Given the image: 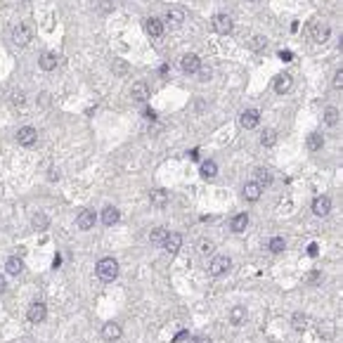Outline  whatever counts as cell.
<instances>
[{
  "label": "cell",
  "instance_id": "obj_1",
  "mask_svg": "<svg viewBox=\"0 0 343 343\" xmlns=\"http://www.w3.org/2000/svg\"><path fill=\"white\" fill-rule=\"evenodd\" d=\"M95 272H97V277H100L102 282H114L118 277V263L116 258H102V260H97V265H95Z\"/></svg>",
  "mask_w": 343,
  "mask_h": 343
},
{
  "label": "cell",
  "instance_id": "obj_2",
  "mask_svg": "<svg viewBox=\"0 0 343 343\" xmlns=\"http://www.w3.org/2000/svg\"><path fill=\"white\" fill-rule=\"evenodd\" d=\"M12 40H15V45L26 47L33 40V26L29 22H19V26H15V31H12Z\"/></svg>",
  "mask_w": 343,
  "mask_h": 343
},
{
  "label": "cell",
  "instance_id": "obj_3",
  "mask_svg": "<svg viewBox=\"0 0 343 343\" xmlns=\"http://www.w3.org/2000/svg\"><path fill=\"white\" fill-rule=\"evenodd\" d=\"M26 317H29V322H31V324H40V322H45V317H47V305L40 303V301L31 303V305H29V310H26Z\"/></svg>",
  "mask_w": 343,
  "mask_h": 343
},
{
  "label": "cell",
  "instance_id": "obj_4",
  "mask_svg": "<svg viewBox=\"0 0 343 343\" xmlns=\"http://www.w3.org/2000/svg\"><path fill=\"white\" fill-rule=\"evenodd\" d=\"M36 140H38V130L31 128V125H24V128L17 130V142H19L22 147H33Z\"/></svg>",
  "mask_w": 343,
  "mask_h": 343
},
{
  "label": "cell",
  "instance_id": "obj_5",
  "mask_svg": "<svg viewBox=\"0 0 343 343\" xmlns=\"http://www.w3.org/2000/svg\"><path fill=\"white\" fill-rule=\"evenodd\" d=\"M230 267H232V260H230V256H216L213 260H211L209 272L213 275V277H220V275H225Z\"/></svg>",
  "mask_w": 343,
  "mask_h": 343
},
{
  "label": "cell",
  "instance_id": "obj_6",
  "mask_svg": "<svg viewBox=\"0 0 343 343\" xmlns=\"http://www.w3.org/2000/svg\"><path fill=\"white\" fill-rule=\"evenodd\" d=\"M329 36H331V29H329L327 24H322V22H315L310 26V38L315 40V43H320V45H324L329 40Z\"/></svg>",
  "mask_w": 343,
  "mask_h": 343
},
{
  "label": "cell",
  "instance_id": "obj_7",
  "mask_svg": "<svg viewBox=\"0 0 343 343\" xmlns=\"http://www.w3.org/2000/svg\"><path fill=\"white\" fill-rule=\"evenodd\" d=\"M258 123H260V111L258 109H244L239 114V125L246 128V130H253Z\"/></svg>",
  "mask_w": 343,
  "mask_h": 343
},
{
  "label": "cell",
  "instance_id": "obj_8",
  "mask_svg": "<svg viewBox=\"0 0 343 343\" xmlns=\"http://www.w3.org/2000/svg\"><path fill=\"white\" fill-rule=\"evenodd\" d=\"M180 69L185 71V74H196V71L201 69V59H199V55H194V52L182 55V59H180Z\"/></svg>",
  "mask_w": 343,
  "mask_h": 343
},
{
  "label": "cell",
  "instance_id": "obj_9",
  "mask_svg": "<svg viewBox=\"0 0 343 343\" xmlns=\"http://www.w3.org/2000/svg\"><path fill=\"white\" fill-rule=\"evenodd\" d=\"M121 336H123V329H121L118 322H107V324L102 327V338H104V341L114 343V341H118Z\"/></svg>",
  "mask_w": 343,
  "mask_h": 343
},
{
  "label": "cell",
  "instance_id": "obj_10",
  "mask_svg": "<svg viewBox=\"0 0 343 343\" xmlns=\"http://www.w3.org/2000/svg\"><path fill=\"white\" fill-rule=\"evenodd\" d=\"M76 225H78V230H83V232L93 230V227H95V211L83 209V211H81V213L76 216Z\"/></svg>",
  "mask_w": 343,
  "mask_h": 343
},
{
  "label": "cell",
  "instance_id": "obj_11",
  "mask_svg": "<svg viewBox=\"0 0 343 343\" xmlns=\"http://www.w3.org/2000/svg\"><path fill=\"white\" fill-rule=\"evenodd\" d=\"M130 97H133L135 102H140V104L149 102V97H152V93H149V86H147V83H142V81L133 83V88H130Z\"/></svg>",
  "mask_w": 343,
  "mask_h": 343
},
{
  "label": "cell",
  "instance_id": "obj_12",
  "mask_svg": "<svg viewBox=\"0 0 343 343\" xmlns=\"http://www.w3.org/2000/svg\"><path fill=\"white\" fill-rule=\"evenodd\" d=\"M161 246H164L166 253L175 256V253L180 251V246H182V237H180L178 232H168V234H166V239H164V244H161Z\"/></svg>",
  "mask_w": 343,
  "mask_h": 343
},
{
  "label": "cell",
  "instance_id": "obj_13",
  "mask_svg": "<svg viewBox=\"0 0 343 343\" xmlns=\"http://www.w3.org/2000/svg\"><path fill=\"white\" fill-rule=\"evenodd\" d=\"M213 29L220 36H227V33H232V19L227 15H216L213 17Z\"/></svg>",
  "mask_w": 343,
  "mask_h": 343
},
{
  "label": "cell",
  "instance_id": "obj_14",
  "mask_svg": "<svg viewBox=\"0 0 343 343\" xmlns=\"http://www.w3.org/2000/svg\"><path fill=\"white\" fill-rule=\"evenodd\" d=\"M291 88H294V78H291V74H280V76L275 78V93L277 95H287Z\"/></svg>",
  "mask_w": 343,
  "mask_h": 343
},
{
  "label": "cell",
  "instance_id": "obj_15",
  "mask_svg": "<svg viewBox=\"0 0 343 343\" xmlns=\"http://www.w3.org/2000/svg\"><path fill=\"white\" fill-rule=\"evenodd\" d=\"M329 211H331V199H329V196H317V199L312 201V213H315V216L324 218V216H329Z\"/></svg>",
  "mask_w": 343,
  "mask_h": 343
},
{
  "label": "cell",
  "instance_id": "obj_16",
  "mask_svg": "<svg viewBox=\"0 0 343 343\" xmlns=\"http://www.w3.org/2000/svg\"><path fill=\"white\" fill-rule=\"evenodd\" d=\"M145 29L152 38H159V36H164V22L161 19H156V17H149L145 19Z\"/></svg>",
  "mask_w": 343,
  "mask_h": 343
},
{
  "label": "cell",
  "instance_id": "obj_17",
  "mask_svg": "<svg viewBox=\"0 0 343 343\" xmlns=\"http://www.w3.org/2000/svg\"><path fill=\"white\" fill-rule=\"evenodd\" d=\"M246 225H249V213H237V216H232V220H230V230H232L234 234H242L244 230H246Z\"/></svg>",
  "mask_w": 343,
  "mask_h": 343
},
{
  "label": "cell",
  "instance_id": "obj_18",
  "mask_svg": "<svg viewBox=\"0 0 343 343\" xmlns=\"http://www.w3.org/2000/svg\"><path fill=\"white\" fill-rule=\"evenodd\" d=\"M246 305H234L232 310H230V324H234V327H242L244 322H246Z\"/></svg>",
  "mask_w": 343,
  "mask_h": 343
},
{
  "label": "cell",
  "instance_id": "obj_19",
  "mask_svg": "<svg viewBox=\"0 0 343 343\" xmlns=\"http://www.w3.org/2000/svg\"><path fill=\"white\" fill-rule=\"evenodd\" d=\"M149 201H152V206H156V209H164L166 203H168V192H166V189H152V192H149Z\"/></svg>",
  "mask_w": 343,
  "mask_h": 343
},
{
  "label": "cell",
  "instance_id": "obj_20",
  "mask_svg": "<svg viewBox=\"0 0 343 343\" xmlns=\"http://www.w3.org/2000/svg\"><path fill=\"white\" fill-rule=\"evenodd\" d=\"M185 17H187V12L182 8H168V12H166V22H171L173 26H180V24L185 22Z\"/></svg>",
  "mask_w": 343,
  "mask_h": 343
},
{
  "label": "cell",
  "instance_id": "obj_21",
  "mask_svg": "<svg viewBox=\"0 0 343 343\" xmlns=\"http://www.w3.org/2000/svg\"><path fill=\"white\" fill-rule=\"evenodd\" d=\"M118 220H121V213H118V209L116 206H107V209L102 211V223L104 225H116Z\"/></svg>",
  "mask_w": 343,
  "mask_h": 343
},
{
  "label": "cell",
  "instance_id": "obj_22",
  "mask_svg": "<svg viewBox=\"0 0 343 343\" xmlns=\"http://www.w3.org/2000/svg\"><path fill=\"white\" fill-rule=\"evenodd\" d=\"M260 185H256V182H246L244 185V189H242V194H244V199L246 201H258L260 199Z\"/></svg>",
  "mask_w": 343,
  "mask_h": 343
},
{
  "label": "cell",
  "instance_id": "obj_23",
  "mask_svg": "<svg viewBox=\"0 0 343 343\" xmlns=\"http://www.w3.org/2000/svg\"><path fill=\"white\" fill-rule=\"evenodd\" d=\"M38 66H40L43 71L57 69V55H52V52H43V55L38 57Z\"/></svg>",
  "mask_w": 343,
  "mask_h": 343
},
{
  "label": "cell",
  "instance_id": "obj_24",
  "mask_svg": "<svg viewBox=\"0 0 343 343\" xmlns=\"http://www.w3.org/2000/svg\"><path fill=\"white\" fill-rule=\"evenodd\" d=\"M5 270H8V275H22L24 272V260L19 256H10L8 263H5Z\"/></svg>",
  "mask_w": 343,
  "mask_h": 343
},
{
  "label": "cell",
  "instance_id": "obj_25",
  "mask_svg": "<svg viewBox=\"0 0 343 343\" xmlns=\"http://www.w3.org/2000/svg\"><path fill=\"white\" fill-rule=\"evenodd\" d=\"M199 173H201L203 180H213L216 175H218V166H216V161H203Z\"/></svg>",
  "mask_w": 343,
  "mask_h": 343
},
{
  "label": "cell",
  "instance_id": "obj_26",
  "mask_svg": "<svg viewBox=\"0 0 343 343\" xmlns=\"http://www.w3.org/2000/svg\"><path fill=\"white\" fill-rule=\"evenodd\" d=\"M305 145H308L310 152H320V149L324 147V138H322L320 133H310L308 135V140H305Z\"/></svg>",
  "mask_w": 343,
  "mask_h": 343
},
{
  "label": "cell",
  "instance_id": "obj_27",
  "mask_svg": "<svg viewBox=\"0 0 343 343\" xmlns=\"http://www.w3.org/2000/svg\"><path fill=\"white\" fill-rule=\"evenodd\" d=\"M270 182H272V171L270 168H256V185L265 187Z\"/></svg>",
  "mask_w": 343,
  "mask_h": 343
},
{
  "label": "cell",
  "instance_id": "obj_28",
  "mask_svg": "<svg viewBox=\"0 0 343 343\" xmlns=\"http://www.w3.org/2000/svg\"><path fill=\"white\" fill-rule=\"evenodd\" d=\"M291 324H294L296 331H305V329H308V315H305V312H296V315L291 317Z\"/></svg>",
  "mask_w": 343,
  "mask_h": 343
},
{
  "label": "cell",
  "instance_id": "obj_29",
  "mask_svg": "<svg viewBox=\"0 0 343 343\" xmlns=\"http://www.w3.org/2000/svg\"><path fill=\"white\" fill-rule=\"evenodd\" d=\"M166 234H168V230H166V227H154V230L149 232V242L161 246V244H164V239H166Z\"/></svg>",
  "mask_w": 343,
  "mask_h": 343
},
{
  "label": "cell",
  "instance_id": "obj_30",
  "mask_svg": "<svg viewBox=\"0 0 343 343\" xmlns=\"http://www.w3.org/2000/svg\"><path fill=\"white\" fill-rule=\"evenodd\" d=\"M31 225L33 230H38V232H43V230H47V216L45 213H33V218H31Z\"/></svg>",
  "mask_w": 343,
  "mask_h": 343
},
{
  "label": "cell",
  "instance_id": "obj_31",
  "mask_svg": "<svg viewBox=\"0 0 343 343\" xmlns=\"http://www.w3.org/2000/svg\"><path fill=\"white\" fill-rule=\"evenodd\" d=\"M260 145H263V147H275V145H277V133H275L272 128L263 130V135H260Z\"/></svg>",
  "mask_w": 343,
  "mask_h": 343
},
{
  "label": "cell",
  "instance_id": "obj_32",
  "mask_svg": "<svg viewBox=\"0 0 343 343\" xmlns=\"http://www.w3.org/2000/svg\"><path fill=\"white\" fill-rule=\"evenodd\" d=\"M111 71L116 74V76H128V71H130V66H128V62L125 59H114V64H111Z\"/></svg>",
  "mask_w": 343,
  "mask_h": 343
},
{
  "label": "cell",
  "instance_id": "obj_33",
  "mask_svg": "<svg viewBox=\"0 0 343 343\" xmlns=\"http://www.w3.org/2000/svg\"><path fill=\"white\" fill-rule=\"evenodd\" d=\"M267 249L272 251V253H282V251L287 249V242H284V237H272L270 244H267Z\"/></svg>",
  "mask_w": 343,
  "mask_h": 343
},
{
  "label": "cell",
  "instance_id": "obj_34",
  "mask_svg": "<svg viewBox=\"0 0 343 343\" xmlns=\"http://www.w3.org/2000/svg\"><path fill=\"white\" fill-rule=\"evenodd\" d=\"M265 45H267V38H265V36H253V38H251V43H249V47L253 50V52H260V50H265Z\"/></svg>",
  "mask_w": 343,
  "mask_h": 343
},
{
  "label": "cell",
  "instance_id": "obj_35",
  "mask_svg": "<svg viewBox=\"0 0 343 343\" xmlns=\"http://www.w3.org/2000/svg\"><path fill=\"white\" fill-rule=\"evenodd\" d=\"M324 123L327 125L338 123V109H336V107H327V109H324Z\"/></svg>",
  "mask_w": 343,
  "mask_h": 343
},
{
  "label": "cell",
  "instance_id": "obj_36",
  "mask_svg": "<svg viewBox=\"0 0 343 343\" xmlns=\"http://www.w3.org/2000/svg\"><path fill=\"white\" fill-rule=\"evenodd\" d=\"M331 83H334L336 90H343V69L336 71V74H334V81H331Z\"/></svg>",
  "mask_w": 343,
  "mask_h": 343
},
{
  "label": "cell",
  "instance_id": "obj_37",
  "mask_svg": "<svg viewBox=\"0 0 343 343\" xmlns=\"http://www.w3.org/2000/svg\"><path fill=\"white\" fill-rule=\"evenodd\" d=\"M320 334H324L327 338H331V336H334V324H331V322H324V324L320 327Z\"/></svg>",
  "mask_w": 343,
  "mask_h": 343
},
{
  "label": "cell",
  "instance_id": "obj_38",
  "mask_svg": "<svg viewBox=\"0 0 343 343\" xmlns=\"http://www.w3.org/2000/svg\"><path fill=\"white\" fill-rule=\"evenodd\" d=\"M196 74H199V81H203V83H206V81H211V76H213V71H211L209 66H201Z\"/></svg>",
  "mask_w": 343,
  "mask_h": 343
},
{
  "label": "cell",
  "instance_id": "obj_39",
  "mask_svg": "<svg viewBox=\"0 0 343 343\" xmlns=\"http://www.w3.org/2000/svg\"><path fill=\"white\" fill-rule=\"evenodd\" d=\"M213 249H216V246H213V242H206V239H203V242L199 244V251H201L203 256H209V253H213Z\"/></svg>",
  "mask_w": 343,
  "mask_h": 343
},
{
  "label": "cell",
  "instance_id": "obj_40",
  "mask_svg": "<svg viewBox=\"0 0 343 343\" xmlns=\"http://www.w3.org/2000/svg\"><path fill=\"white\" fill-rule=\"evenodd\" d=\"M12 104H24V93H12Z\"/></svg>",
  "mask_w": 343,
  "mask_h": 343
},
{
  "label": "cell",
  "instance_id": "obj_41",
  "mask_svg": "<svg viewBox=\"0 0 343 343\" xmlns=\"http://www.w3.org/2000/svg\"><path fill=\"white\" fill-rule=\"evenodd\" d=\"M145 118H147V121H154V118H156V111H154V109H145Z\"/></svg>",
  "mask_w": 343,
  "mask_h": 343
},
{
  "label": "cell",
  "instance_id": "obj_42",
  "mask_svg": "<svg viewBox=\"0 0 343 343\" xmlns=\"http://www.w3.org/2000/svg\"><path fill=\"white\" fill-rule=\"evenodd\" d=\"M192 343H211V338H203V336H194Z\"/></svg>",
  "mask_w": 343,
  "mask_h": 343
},
{
  "label": "cell",
  "instance_id": "obj_43",
  "mask_svg": "<svg viewBox=\"0 0 343 343\" xmlns=\"http://www.w3.org/2000/svg\"><path fill=\"white\" fill-rule=\"evenodd\" d=\"M280 57H282V59H284V62H289V59H291V52H289V50H282V52H280Z\"/></svg>",
  "mask_w": 343,
  "mask_h": 343
},
{
  "label": "cell",
  "instance_id": "obj_44",
  "mask_svg": "<svg viewBox=\"0 0 343 343\" xmlns=\"http://www.w3.org/2000/svg\"><path fill=\"white\" fill-rule=\"evenodd\" d=\"M189 159H192V161H199V149H192V152H189Z\"/></svg>",
  "mask_w": 343,
  "mask_h": 343
},
{
  "label": "cell",
  "instance_id": "obj_45",
  "mask_svg": "<svg viewBox=\"0 0 343 343\" xmlns=\"http://www.w3.org/2000/svg\"><path fill=\"white\" fill-rule=\"evenodd\" d=\"M308 253H310V256H317V244H310V246H308Z\"/></svg>",
  "mask_w": 343,
  "mask_h": 343
},
{
  "label": "cell",
  "instance_id": "obj_46",
  "mask_svg": "<svg viewBox=\"0 0 343 343\" xmlns=\"http://www.w3.org/2000/svg\"><path fill=\"white\" fill-rule=\"evenodd\" d=\"M5 287H8V284H5V277H3V275H0V294H3V291H5Z\"/></svg>",
  "mask_w": 343,
  "mask_h": 343
},
{
  "label": "cell",
  "instance_id": "obj_47",
  "mask_svg": "<svg viewBox=\"0 0 343 343\" xmlns=\"http://www.w3.org/2000/svg\"><path fill=\"white\" fill-rule=\"evenodd\" d=\"M249 3H260V0H249Z\"/></svg>",
  "mask_w": 343,
  "mask_h": 343
}]
</instances>
